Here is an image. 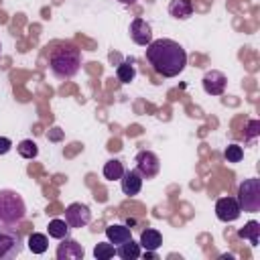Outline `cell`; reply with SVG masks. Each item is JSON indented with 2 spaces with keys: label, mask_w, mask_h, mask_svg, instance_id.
<instances>
[{
  "label": "cell",
  "mask_w": 260,
  "mask_h": 260,
  "mask_svg": "<svg viewBox=\"0 0 260 260\" xmlns=\"http://www.w3.org/2000/svg\"><path fill=\"white\" fill-rule=\"evenodd\" d=\"M104 177L108 179V181H118L122 175H124V165L118 160V158H112V160H108L106 165H104Z\"/></svg>",
  "instance_id": "ffe728a7"
},
{
  "label": "cell",
  "mask_w": 260,
  "mask_h": 260,
  "mask_svg": "<svg viewBox=\"0 0 260 260\" xmlns=\"http://www.w3.org/2000/svg\"><path fill=\"white\" fill-rule=\"evenodd\" d=\"M146 61L160 77H177L187 65V53L173 39H156L146 45Z\"/></svg>",
  "instance_id": "6da1fadb"
},
{
  "label": "cell",
  "mask_w": 260,
  "mask_h": 260,
  "mask_svg": "<svg viewBox=\"0 0 260 260\" xmlns=\"http://www.w3.org/2000/svg\"><path fill=\"white\" fill-rule=\"evenodd\" d=\"M16 150H18V154L22 158H35L39 154V146L32 140H20L18 146H16Z\"/></svg>",
  "instance_id": "7402d4cb"
},
{
  "label": "cell",
  "mask_w": 260,
  "mask_h": 260,
  "mask_svg": "<svg viewBox=\"0 0 260 260\" xmlns=\"http://www.w3.org/2000/svg\"><path fill=\"white\" fill-rule=\"evenodd\" d=\"M201 83H203V89H205V93H209V95H221V93L225 91V85H228V77H225L221 71H217V69H211V71H207V73L203 75Z\"/></svg>",
  "instance_id": "9c48e42d"
},
{
  "label": "cell",
  "mask_w": 260,
  "mask_h": 260,
  "mask_svg": "<svg viewBox=\"0 0 260 260\" xmlns=\"http://www.w3.org/2000/svg\"><path fill=\"white\" fill-rule=\"evenodd\" d=\"M106 238L110 240V244L120 246V244H124L126 240L132 238V232H130V228L124 225V223H112V225L106 228Z\"/></svg>",
  "instance_id": "4fadbf2b"
},
{
  "label": "cell",
  "mask_w": 260,
  "mask_h": 260,
  "mask_svg": "<svg viewBox=\"0 0 260 260\" xmlns=\"http://www.w3.org/2000/svg\"><path fill=\"white\" fill-rule=\"evenodd\" d=\"M238 236L244 238V240H248L250 246H258V242H260V223L254 221V219L248 221L242 230H238Z\"/></svg>",
  "instance_id": "e0dca14e"
},
{
  "label": "cell",
  "mask_w": 260,
  "mask_h": 260,
  "mask_svg": "<svg viewBox=\"0 0 260 260\" xmlns=\"http://www.w3.org/2000/svg\"><path fill=\"white\" fill-rule=\"evenodd\" d=\"M49 248V240L45 234H39V232H32L28 236V250L32 254H45Z\"/></svg>",
  "instance_id": "d6986e66"
},
{
  "label": "cell",
  "mask_w": 260,
  "mask_h": 260,
  "mask_svg": "<svg viewBox=\"0 0 260 260\" xmlns=\"http://www.w3.org/2000/svg\"><path fill=\"white\" fill-rule=\"evenodd\" d=\"M85 256V250L79 242L63 238L59 248H57V260H81Z\"/></svg>",
  "instance_id": "30bf717a"
},
{
  "label": "cell",
  "mask_w": 260,
  "mask_h": 260,
  "mask_svg": "<svg viewBox=\"0 0 260 260\" xmlns=\"http://www.w3.org/2000/svg\"><path fill=\"white\" fill-rule=\"evenodd\" d=\"M0 53H2V45H0Z\"/></svg>",
  "instance_id": "f1b7e54d"
},
{
  "label": "cell",
  "mask_w": 260,
  "mask_h": 260,
  "mask_svg": "<svg viewBox=\"0 0 260 260\" xmlns=\"http://www.w3.org/2000/svg\"><path fill=\"white\" fill-rule=\"evenodd\" d=\"M138 244H140V248L154 252V250L160 248V244H162V236H160L158 230H154V228H146V230H142V234H140V242H138Z\"/></svg>",
  "instance_id": "5bb4252c"
},
{
  "label": "cell",
  "mask_w": 260,
  "mask_h": 260,
  "mask_svg": "<svg viewBox=\"0 0 260 260\" xmlns=\"http://www.w3.org/2000/svg\"><path fill=\"white\" fill-rule=\"evenodd\" d=\"M118 2H122V4H126V6H130V4H134L136 0H118Z\"/></svg>",
  "instance_id": "83f0119b"
},
{
  "label": "cell",
  "mask_w": 260,
  "mask_h": 260,
  "mask_svg": "<svg viewBox=\"0 0 260 260\" xmlns=\"http://www.w3.org/2000/svg\"><path fill=\"white\" fill-rule=\"evenodd\" d=\"M258 134H260V122L258 120H250L248 126H246V138L248 140H254Z\"/></svg>",
  "instance_id": "d4e9b609"
},
{
  "label": "cell",
  "mask_w": 260,
  "mask_h": 260,
  "mask_svg": "<svg viewBox=\"0 0 260 260\" xmlns=\"http://www.w3.org/2000/svg\"><path fill=\"white\" fill-rule=\"evenodd\" d=\"M116 254H118L122 260H136V258H140L142 252H140V244L130 238V240H126L124 244L116 246Z\"/></svg>",
  "instance_id": "2e32d148"
},
{
  "label": "cell",
  "mask_w": 260,
  "mask_h": 260,
  "mask_svg": "<svg viewBox=\"0 0 260 260\" xmlns=\"http://www.w3.org/2000/svg\"><path fill=\"white\" fill-rule=\"evenodd\" d=\"M223 158H225L228 162H240V160L244 158L242 146H238V144H228L225 150H223Z\"/></svg>",
  "instance_id": "cb8c5ba5"
},
{
  "label": "cell",
  "mask_w": 260,
  "mask_h": 260,
  "mask_svg": "<svg viewBox=\"0 0 260 260\" xmlns=\"http://www.w3.org/2000/svg\"><path fill=\"white\" fill-rule=\"evenodd\" d=\"M116 77H118L120 83H130V81L136 77V69H134V65L128 63V61L120 63L118 69H116Z\"/></svg>",
  "instance_id": "44dd1931"
},
{
  "label": "cell",
  "mask_w": 260,
  "mask_h": 260,
  "mask_svg": "<svg viewBox=\"0 0 260 260\" xmlns=\"http://www.w3.org/2000/svg\"><path fill=\"white\" fill-rule=\"evenodd\" d=\"M22 252V236L16 228L0 223V260L16 258Z\"/></svg>",
  "instance_id": "5b68a950"
},
{
  "label": "cell",
  "mask_w": 260,
  "mask_h": 260,
  "mask_svg": "<svg viewBox=\"0 0 260 260\" xmlns=\"http://www.w3.org/2000/svg\"><path fill=\"white\" fill-rule=\"evenodd\" d=\"M81 67V53L75 45H59L49 57V69L57 79H71Z\"/></svg>",
  "instance_id": "7a4b0ae2"
},
{
  "label": "cell",
  "mask_w": 260,
  "mask_h": 260,
  "mask_svg": "<svg viewBox=\"0 0 260 260\" xmlns=\"http://www.w3.org/2000/svg\"><path fill=\"white\" fill-rule=\"evenodd\" d=\"M130 37H132V41L136 45L146 47L152 41V28H150V24L144 18H134L130 22Z\"/></svg>",
  "instance_id": "8fae6325"
},
{
  "label": "cell",
  "mask_w": 260,
  "mask_h": 260,
  "mask_svg": "<svg viewBox=\"0 0 260 260\" xmlns=\"http://www.w3.org/2000/svg\"><path fill=\"white\" fill-rule=\"evenodd\" d=\"M24 215H26L24 199L12 189H2L0 191V223L18 228Z\"/></svg>",
  "instance_id": "3957f363"
},
{
  "label": "cell",
  "mask_w": 260,
  "mask_h": 260,
  "mask_svg": "<svg viewBox=\"0 0 260 260\" xmlns=\"http://www.w3.org/2000/svg\"><path fill=\"white\" fill-rule=\"evenodd\" d=\"M47 136H49L51 140H59V138H61L63 134H61V130H59V128H53V132H49Z\"/></svg>",
  "instance_id": "4316f807"
},
{
  "label": "cell",
  "mask_w": 260,
  "mask_h": 260,
  "mask_svg": "<svg viewBox=\"0 0 260 260\" xmlns=\"http://www.w3.org/2000/svg\"><path fill=\"white\" fill-rule=\"evenodd\" d=\"M238 203L242 211L256 213L260 211V179H244L238 187Z\"/></svg>",
  "instance_id": "277c9868"
},
{
  "label": "cell",
  "mask_w": 260,
  "mask_h": 260,
  "mask_svg": "<svg viewBox=\"0 0 260 260\" xmlns=\"http://www.w3.org/2000/svg\"><path fill=\"white\" fill-rule=\"evenodd\" d=\"M47 230H49V236L51 238H55V240H63V238H67L69 236V223L65 221V219H51L49 221V225H47Z\"/></svg>",
  "instance_id": "ac0fdd59"
},
{
  "label": "cell",
  "mask_w": 260,
  "mask_h": 260,
  "mask_svg": "<svg viewBox=\"0 0 260 260\" xmlns=\"http://www.w3.org/2000/svg\"><path fill=\"white\" fill-rule=\"evenodd\" d=\"M169 14L177 20H187L193 14V4L191 0H171L169 2Z\"/></svg>",
  "instance_id": "9a60e30c"
},
{
  "label": "cell",
  "mask_w": 260,
  "mask_h": 260,
  "mask_svg": "<svg viewBox=\"0 0 260 260\" xmlns=\"http://www.w3.org/2000/svg\"><path fill=\"white\" fill-rule=\"evenodd\" d=\"M136 171L142 175V179H152L160 171V160L152 150H140L136 154Z\"/></svg>",
  "instance_id": "8992f818"
},
{
  "label": "cell",
  "mask_w": 260,
  "mask_h": 260,
  "mask_svg": "<svg viewBox=\"0 0 260 260\" xmlns=\"http://www.w3.org/2000/svg\"><path fill=\"white\" fill-rule=\"evenodd\" d=\"M120 185H122V193L128 195V197H134L140 193L142 189V175L136 171V169H130V171H124V175L120 177Z\"/></svg>",
  "instance_id": "7c38bea8"
},
{
  "label": "cell",
  "mask_w": 260,
  "mask_h": 260,
  "mask_svg": "<svg viewBox=\"0 0 260 260\" xmlns=\"http://www.w3.org/2000/svg\"><path fill=\"white\" fill-rule=\"evenodd\" d=\"M240 213H242V209H240V203H238L236 197H221V199H217L215 215H217L219 221H225V223L228 221H236L240 217Z\"/></svg>",
  "instance_id": "ba28073f"
},
{
  "label": "cell",
  "mask_w": 260,
  "mask_h": 260,
  "mask_svg": "<svg viewBox=\"0 0 260 260\" xmlns=\"http://www.w3.org/2000/svg\"><path fill=\"white\" fill-rule=\"evenodd\" d=\"M114 254H116V246L110 244V242H100V244H95V248H93V256H95L98 260H108V258H112Z\"/></svg>",
  "instance_id": "603a6c76"
},
{
  "label": "cell",
  "mask_w": 260,
  "mask_h": 260,
  "mask_svg": "<svg viewBox=\"0 0 260 260\" xmlns=\"http://www.w3.org/2000/svg\"><path fill=\"white\" fill-rule=\"evenodd\" d=\"M65 221L69 228H85L91 221V211L85 203H71L65 209Z\"/></svg>",
  "instance_id": "52a82bcc"
},
{
  "label": "cell",
  "mask_w": 260,
  "mask_h": 260,
  "mask_svg": "<svg viewBox=\"0 0 260 260\" xmlns=\"http://www.w3.org/2000/svg\"><path fill=\"white\" fill-rule=\"evenodd\" d=\"M10 148H12V142H10V138H6V136H0V154H6Z\"/></svg>",
  "instance_id": "484cf974"
}]
</instances>
